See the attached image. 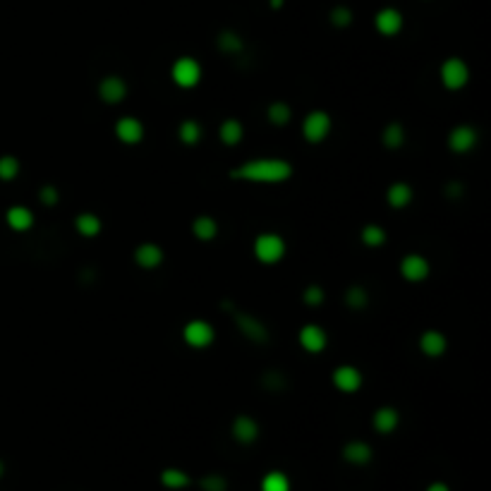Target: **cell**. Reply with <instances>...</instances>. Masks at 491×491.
Segmentation results:
<instances>
[{
	"mask_svg": "<svg viewBox=\"0 0 491 491\" xmlns=\"http://www.w3.org/2000/svg\"><path fill=\"white\" fill-rule=\"evenodd\" d=\"M283 3H286V0H271V8H276V10H278Z\"/></svg>",
	"mask_w": 491,
	"mask_h": 491,
	"instance_id": "obj_40",
	"label": "cell"
},
{
	"mask_svg": "<svg viewBox=\"0 0 491 491\" xmlns=\"http://www.w3.org/2000/svg\"><path fill=\"white\" fill-rule=\"evenodd\" d=\"M170 77L180 89H192L202 80V65L194 58H189V55H182V58H177L175 63H173Z\"/></svg>",
	"mask_w": 491,
	"mask_h": 491,
	"instance_id": "obj_4",
	"label": "cell"
},
{
	"mask_svg": "<svg viewBox=\"0 0 491 491\" xmlns=\"http://www.w3.org/2000/svg\"><path fill=\"white\" fill-rule=\"evenodd\" d=\"M230 177L247 182H266V185H276V182H286L293 177V166L283 159H252L240 163L237 168L230 170Z\"/></svg>",
	"mask_w": 491,
	"mask_h": 491,
	"instance_id": "obj_1",
	"label": "cell"
},
{
	"mask_svg": "<svg viewBox=\"0 0 491 491\" xmlns=\"http://www.w3.org/2000/svg\"><path fill=\"white\" fill-rule=\"evenodd\" d=\"M254 256L261 264H278L286 256V240L276 233H261L254 240Z\"/></svg>",
	"mask_w": 491,
	"mask_h": 491,
	"instance_id": "obj_2",
	"label": "cell"
},
{
	"mask_svg": "<svg viewBox=\"0 0 491 491\" xmlns=\"http://www.w3.org/2000/svg\"><path fill=\"white\" fill-rule=\"evenodd\" d=\"M266 115H269V122H271V125L283 127V125H288L290 118H293V110H290L288 103L273 101V103L269 105V110H266Z\"/></svg>",
	"mask_w": 491,
	"mask_h": 491,
	"instance_id": "obj_29",
	"label": "cell"
},
{
	"mask_svg": "<svg viewBox=\"0 0 491 491\" xmlns=\"http://www.w3.org/2000/svg\"><path fill=\"white\" fill-rule=\"evenodd\" d=\"M460 192V185H457V182H450L448 185V194H457Z\"/></svg>",
	"mask_w": 491,
	"mask_h": 491,
	"instance_id": "obj_39",
	"label": "cell"
},
{
	"mask_svg": "<svg viewBox=\"0 0 491 491\" xmlns=\"http://www.w3.org/2000/svg\"><path fill=\"white\" fill-rule=\"evenodd\" d=\"M333 386L343 393H355L362 388V372L353 365H343L333 369Z\"/></svg>",
	"mask_w": 491,
	"mask_h": 491,
	"instance_id": "obj_10",
	"label": "cell"
},
{
	"mask_svg": "<svg viewBox=\"0 0 491 491\" xmlns=\"http://www.w3.org/2000/svg\"><path fill=\"white\" fill-rule=\"evenodd\" d=\"M429 271H432V266H429V261L422 254H407L400 261V273L410 283H422L429 276Z\"/></svg>",
	"mask_w": 491,
	"mask_h": 491,
	"instance_id": "obj_8",
	"label": "cell"
},
{
	"mask_svg": "<svg viewBox=\"0 0 491 491\" xmlns=\"http://www.w3.org/2000/svg\"><path fill=\"white\" fill-rule=\"evenodd\" d=\"M20 175V161L15 156H0V180H15Z\"/></svg>",
	"mask_w": 491,
	"mask_h": 491,
	"instance_id": "obj_33",
	"label": "cell"
},
{
	"mask_svg": "<svg viewBox=\"0 0 491 491\" xmlns=\"http://www.w3.org/2000/svg\"><path fill=\"white\" fill-rule=\"evenodd\" d=\"M189 482H192V479H189V474L182 472V470H177V467H168V470L161 472V484H163V487H168V489H185Z\"/></svg>",
	"mask_w": 491,
	"mask_h": 491,
	"instance_id": "obj_26",
	"label": "cell"
},
{
	"mask_svg": "<svg viewBox=\"0 0 491 491\" xmlns=\"http://www.w3.org/2000/svg\"><path fill=\"white\" fill-rule=\"evenodd\" d=\"M372 424H374V429H376L379 434H390V432H395V429H398L400 415H398V410H395V407L383 405V407H379V410L374 412Z\"/></svg>",
	"mask_w": 491,
	"mask_h": 491,
	"instance_id": "obj_17",
	"label": "cell"
},
{
	"mask_svg": "<svg viewBox=\"0 0 491 491\" xmlns=\"http://www.w3.org/2000/svg\"><path fill=\"white\" fill-rule=\"evenodd\" d=\"M202 489L204 491H226L228 482L223 474H206V477L202 479Z\"/></svg>",
	"mask_w": 491,
	"mask_h": 491,
	"instance_id": "obj_34",
	"label": "cell"
},
{
	"mask_svg": "<svg viewBox=\"0 0 491 491\" xmlns=\"http://www.w3.org/2000/svg\"><path fill=\"white\" fill-rule=\"evenodd\" d=\"M98 96L103 98L105 103H120L122 98L127 96V85L125 80L118 75H108L101 80V85H98Z\"/></svg>",
	"mask_w": 491,
	"mask_h": 491,
	"instance_id": "obj_13",
	"label": "cell"
},
{
	"mask_svg": "<svg viewBox=\"0 0 491 491\" xmlns=\"http://www.w3.org/2000/svg\"><path fill=\"white\" fill-rule=\"evenodd\" d=\"M5 474V465H3V460H0V477Z\"/></svg>",
	"mask_w": 491,
	"mask_h": 491,
	"instance_id": "obj_41",
	"label": "cell"
},
{
	"mask_svg": "<svg viewBox=\"0 0 491 491\" xmlns=\"http://www.w3.org/2000/svg\"><path fill=\"white\" fill-rule=\"evenodd\" d=\"M233 437H235L237 444H254L259 439V424H256L254 417L240 415L233 422Z\"/></svg>",
	"mask_w": 491,
	"mask_h": 491,
	"instance_id": "obj_16",
	"label": "cell"
},
{
	"mask_svg": "<svg viewBox=\"0 0 491 491\" xmlns=\"http://www.w3.org/2000/svg\"><path fill=\"white\" fill-rule=\"evenodd\" d=\"M477 130L472 125H457L448 132V149L453 154H470L477 147Z\"/></svg>",
	"mask_w": 491,
	"mask_h": 491,
	"instance_id": "obj_7",
	"label": "cell"
},
{
	"mask_svg": "<svg viewBox=\"0 0 491 491\" xmlns=\"http://www.w3.org/2000/svg\"><path fill=\"white\" fill-rule=\"evenodd\" d=\"M5 221H8L10 230L27 233L31 226H34V214H31L27 206H10L8 214H5Z\"/></svg>",
	"mask_w": 491,
	"mask_h": 491,
	"instance_id": "obj_19",
	"label": "cell"
},
{
	"mask_svg": "<svg viewBox=\"0 0 491 491\" xmlns=\"http://www.w3.org/2000/svg\"><path fill=\"white\" fill-rule=\"evenodd\" d=\"M38 199H41L46 206H55L60 202V194H58V187H53V185H46V187H41V192H38Z\"/></svg>",
	"mask_w": 491,
	"mask_h": 491,
	"instance_id": "obj_37",
	"label": "cell"
},
{
	"mask_svg": "<svg viewBox=\"0 0 491 491\" xmlns=\"http://www.w3.org/2000/svg\"><path fill=\"white\" fill-rule=\"evenodd\" d=\"M182 340H185L189 348L204 350L216 340V328L204 319H192L185 323V328H182Z\"/></svg>",
	"mask_w": 491,
	"mask_h": 491,
	"instance_id": "obj_5",
	"label": "cell"
},
{
	"mask_svg": "<svg viewBox=\"0 0 491 491\" xmlns=\"http://www.w3.org/2000/svg\"><path fill=\"white\" fill-rule=\"evenodd\" d=\"M412 197H415V192H412V187L407 182H393L386 192V202L393 209H405L412 202Z\"/></svg>",
	"mask_w": 491,
	"mask_h": 491,
	"instance_id": "obj_21",
	"label": "cell"
},
{
	"mask_svg": "<svg viewBox=\"0 0 491 491\" xmlns=\"http://www.w3.org/2000/svg\"><path fill=\"white\" fill-rule=\"evenodd\" d=\"M427 491H450V489H448V484H444V482H434V484H429Z\"/></svg>",
	"mask_w": 491,
	"mask_h": 491,
	"instance_id": "obj_38",
	"label": "cell"
},
{
	"mask_svg": "<svg viewBox=\"0 0 491 491\" xmlns=\"http://www.w3.org/2000/svg\"><path fill=\"white\" fill-rule=\"evenodd\" d=\"M381 142L386 149H400L405 144V130L400 122H388L386 130L381 135Z\"/></svg>",
	"mask_w": 491,
	"mask_h": 491,
	"instance_id": "obj_25",
	"label": "cell"
},
{
	"mask_svg": "<svg viewBox=\"0 0 491 491\" xmlns=\"http://www.w3.org/2000/svg\"><path fill=\"white\" fill-rule=\"evenodd\" d=\"M235 323H237L240 331L252 340V343H266V340H269V331H266L264 323H261L259 319H254L252 314H247V312H237Z\"/></svg>",
	"mask_w": 491,
	"mask_h": 491,
	"instance_id": "obj_12",
	"label": "cell"
},
{
	"mask_svg": "<svg viewBox=\"0 0 491 491\" xmlns=\"http://www.w3.org/2000/svg\"><path fill=\"white\" fill-rule=\"evenodd\" d=\"M177 137H180V142L194 147L202 139V125L197 120H182L180 127H177Z\"/></svg>",
	"mask_w": 491,
	"mask_h": 491,
	"instance_id": "obj_28",
	"label": "cell"
},
{
	"mask_svg": "<svg viewBox=\"0 0 491 491\" xmlns=\"http://www.w3.org/2000/svg\"><path fill=\"white\" fill-rule=\"evenodd\" d=\"M331 127H333V120L326 110H312L302 120V135L309 144H319L331 135Z\"/></svg>",
	"mask_w": 491,
	"mask_h": 491,
	"instance_id": "obj_3",
	"label": "cell"
},
{
	"mask_svg": "<svg viewBox=\"0 0 491 491\" xmlns=\"http://www.w3.org/2000/svg\"><path fill=\"white\" fill-rule=\"evenodd\" d=\"M374 27H376L379 34L383 36H395L403 29V15L395 8H381L374 17Z\"/></svg>",
	"mask_w": 491,
	"mask_h": 491,
	"instance_id": "obj_9",
	"label": "cell"
},
{
	"mask_svg": "<svg viewBox=\"0 0 491 491\" xmlns=\"http://www.w3.org/2000/svg\"><path fill=\"white\" fill-rule=\"evenodd\" d=\"M323 298H326V295H323V290L319 286H309L305 290V302L309 307H319L323 302Z\"/></svg>",
	"mask_w": 491,
	"mask_h": 491,
	"instance_id": "obj_36",
	"label": "cell"
},
{
	"mask_svg": "<svg viewBox=\"0 0 491 491\" xmlns=\"http://www.w3.org/2000/svg\"><path fill=\"white\" fill-rule=\"evenodd\" d=\"M261 491H290V479L286 472L273 470L261 479Z\"/></svg>",
	"mask_w": 491,
	"mask_h": 491,
	"instance_id": "obj_30",
	"label": "cell"
},
{
	"mask_svg": "<svg viewBox=\"0 0 491 491\" xmlns=\"http://www.w3.org/2000/svg\"><path fill=\"white\" fill-rule=\"evenodd\" d=\"M75 228H77V233H80V235L96 237L98 233H101L103 223H101V219H98L96 214H89V211H85V214H80L75 219Z\"/></svg>",
	"mask_w": 491,
	"mask_h": 491,
	"instance_id": "obj_23",
	"label": "cell"
},
{
	"mask_svg": "<svg viewBox=\"0 0 491 491\" xmlns=\"http://www.w3.org/2000/svg\"><path fill=\"white\" fill-rule=\"evenodd\" d=\"M115 137H118L122 144H139L144 139L142 120L132 118V115H122V118L115 122Z\"/></svg>",
	"mask_w": 491,
	"mask_h": 491,
	"instance_id": "obj_11",
	"label": "cell"
},
{
	"mask_svg": "<svg viewBox=\"0 0 491 491\" xmlns=\"http://www.w3.org/2000/svg\"><path fill=\"white\" fill-rule=\"evenodd\" d=\"M219 137H221V142H223V144H228V147H235V144L242 142V137H244V127H242V122L235 120V118L223 120V122H221V127H219Z\"/></svg>",
	"mask_w": 491,
	"mask_h": 491,
	"instance_id": "obj_22",
	"label": "cell"
},
{
	"mask_svg": "<svg viewBox=\"0 0 491 491\" xmlns=\"http://www.w3.org/2000/svg\"><path fill=\"white\" fill-rule=\"evenodd\" d=\"M360 237H362V242H365L367 247H383V244H386V240H388L386 230H383L381 226H374V223H369V226L362 228Z\"/></svg>",
	"mask_w": 491,
	"mask_h": 491,
	"instance_id": "obj_27",
	"label": "cell"
},
{
	"mask_svg": "<svg viewBox=\"0 0 491 491\" xmlns=\"http://www.w3.org/2000/svg\"><path fill=\"white\" fill-rule=\"evenodd\" d=\"M446 345H448V340L441 331H434V328H429V331H424L420 336V350L427 357H441L446 353Z\"/></svg>",
	"mask_w": 491,
	"mask_h": 491,
	"instance_id": "obj_18",
	"label": "cell"
},
{
	"mask_svg": "<svg viewBox=\"0 0 491 491\" xmlns=\"http://www.w3.org/2000/svg\"><path fill=\"white\" fill-rule=\"evenodd\" d=\"M298 338H300V345H302L307 353H321L328 343L326 331H323L321 326H316V323H307V326H302V331H300Z\"/></svg>",
	"mask_w": 491,
	"mask_h": 491,
	"instance_id": "obj_14",
	"label": "cell"
},
{
	"mask_svg": "<svg viewBox=\"0 0 491 491\" xmlns=\"http://www.w3.org/2000/svg\"><path fill=\"white\" fill-rule=\"evenodd\" d=\"M135 261H137V266H142V269H147V271L159 269V266L163 264V249L156 242H142L135 249Z\"/></svg>",
	"mask_w": 491,
	"mask_h": 491,
	"instance_id": "obj_15",
	"label": "cell"
},
{
	"mask_svg": "<svg viewBox=\"0 0 491 491\" xmlns=\"http://www.w3.org/2000/svg\"><path fill=\"white\" fill-rule=\"evenodd\" d=\"M367 302H369V295H367V290L362 286H353L345 293V305H348L350 309H365Z\"/></svg>",
	"mask_w": 491,
	"mask_h": 491,
	"instance_id": "obj_31",
	"label": "cell"
},
{
	"mask_svg": "<svg viewBox=\"0 0 491 491\" xmlns=\"http://www.w3.org/2000/svg\"><path fill=\"white\" fill-rule=\"evenodd\" d=\"M219 48L223 53H240L244 48V43H242V38H240L235 31H223V34L219 36Z\"/></svg>",
	"mask_w": 491,
	"mask_h": 491,
	"instance_id": "obj_32",
	"label": "cell"
},
{
	"mask_svg": "<svg viewBox=\"0 0 491 491\" xmlns=\"http://www.w3.org/2000/svg\"><path fill=\"white\" fill-rule=\"evenodd\" d=\"M439 75H441V82H444V87L448 89V91H457V89H462L467 82H470V68H467V63L460 58L444 60Z\"/></svg>",
	"mask_w": 491,
	"mask_h": 491,
	"instance_id": "obj_6",
	"label": "cell"
},
{
	"mask_svg": "<svg viewBox=\"0 0 491 491\" xmlns=\"http://www.w3.org/2000/svg\"><path fill=\"white\" fill-rule=\"evenodd\" d=\"M372 446L367 441H350L343 448V457L350 465H367L372 460Z\"/></svg>",
	"mask_w": 491,
	"mask_h": 491,
	"instance_id": "obj_20",
	"label": "cell"
},
{
	"mask_svg": "<svg viewBox=\"0 0 491 491\" xmlns=\"http://www.w3.org/2000/svg\"><path fill=\"white\" fill-rule=\"evenodd\" d=\"M192 233L197 240L209 242V240H214L216 235H219V223L211 219V216H197L192 223Z\"/></svg>",
	"mask_w": 491,
	"mask_h": 491,
	"instance_id": "obj_24",
	"label": "cell"
},
{
	"mask_svg": "<svg viewBox=\"0 0 491 491\" xmlns=\"http://www.w3.org/2000/svg\"><path fill=\"white\" fill-rule=\"evenodd\" d=\"M331 22L336 27H348L350 22H353V13H350V8H345V5H338V8L331 10Z\"/></svg>",
	"mask_w": 491,
	"mask_h": 491,
	"instance_id": "obj_35",
	"label": "cell"
}]
</instances>
